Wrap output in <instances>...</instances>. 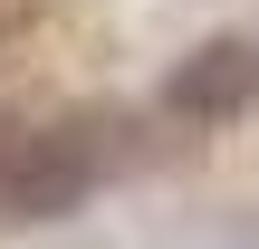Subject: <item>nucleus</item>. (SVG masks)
<instances>
[{"label": "nucleus", "mask_w": 259, "mask_h": 249, "mask_svg": "<svg viewBox=\"0 0 259 249\" xmlns=\"http://www.w3.org/2000/svg\"><path fill=\"white\" fill-rule=\"evenodd\" d=\"M259 96V58L240 38H211V48H192L173 77H163V106L173 115H202V125H221V115H240Z\"/></svg>", "instance_id": "2"}, {"label": "nucleus", "mask_w": 259, "mask_h": 249, "mask_svg": "<svg viewBox=\"0 0 259 249\" xmlns=\"http://www.w3.org/2000/svg\"><path fill=\"white\" fill-rule=\"evenodd\" d=\"M96 192V144L77 125H38L0 144V211L10 221H67Z\"/></svg>", "instance_id": "1"}]
</instances>
